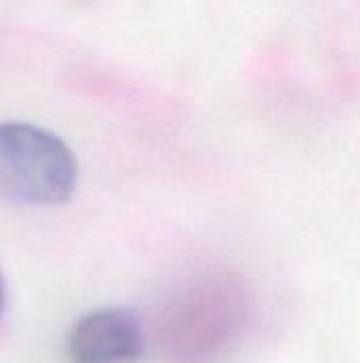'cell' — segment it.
<instances>
[{
	"instance_id": "obj_3",
	"label": "cell",
	"mask_w": 360,
	"mask_h": 363,
	"mask_svg": "<svg viewBox=\"0 0 360 363\" xmlns=\"http://www.w3.org/2000/svg\"><path fill=\"white\" fill-rule=\"evenodd\" d=\"M4 308V281H2V274H0V313Z\"/></svg>"
},
{
	"instance_id": "obj_2",
	"label": "cell",
	"mask_w": 360,
	"mask_h": 363,
	"mask_svg": "<svg viewBox=\"0 0 360 363\" xmlns=\"http://www.w3.org/2000/svg\"><path fill=\"white\" fill-rule=\"evenodd\" d=\"M140 321L123 308H98L83 315L68 332L70 363H136L144 355Z\"/></svg>"
},
{
	"instance_id": "obj_1",
	"label": "cell",
	"mask_w": 360,
	"mask_h": 363,
	"mask_svg": "<svg viewBox=\"0 0 360 363\" xmlns=\"http://www.w3.org/2000/svg\"><path fill=\"white\" fill-rule=\"evenodd\" d=\"M79 179L72 149L53 132L23 123H0V196L21 204H62Z\"/></svg>"
}]
</instances>
